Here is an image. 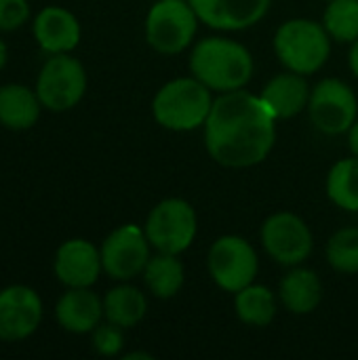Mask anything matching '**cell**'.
<instances>
[{"mask_svg":"<svg viewBox=\"0 0 358 360\" xmlns=\"http://www.w3.org/2000/svg\"><path fill=\"white\" fill-rule=\"evenodd\" d=\"M276 118L260 95L236 89L222 93L205 122V146L215 162L228 169L255 167L270 154Z\"/></svg>","mask_w":358,"mask_h":360,"instance_id":"1","label":"cell"},{"mask_svg":"<svg viewBox=\"0 0 358 360\" xmlns=\"http://www.w3.org/2000/svg\"><path fill=\"white\" fill-rule=\"evenodd\" d=\"M190 70L211 91L243 89L253 74L251 53L236 40L211 36L200 40L190 55Z\"/></svg>","mask_w":358,"mask_h":360,"instance_id":"2","label":"cell"},{"mask_svg":"<svg viewBox=\"0 0 358 360\" xmlns=\"http://www.w3.org/2000/svg\"><path fill=\"white\" fill-rule=\"evenodd\" d=\"M211 108V89L194 76L167 82L152 101L156 122L169 131H194L203 127Z\"/></svg>","mask_w":358,"mask_h":360,"instance_id":"3","label":"cell"},{"mask_svg":"<svg viewBox=\"0 0 358 360\" xmlns=\"http://www.w3.org/2000/svg\"><path fill=\"white\" fill-rule=\"evenodd\" d=\"M331 36L312 19H289L274 34V51L281 63L298 74L319 72L331 53Z\"/></svg>","mask_w":358,"mask_h":360,"instance_id":"4","label":"cell"},{"mask_svg":"<svg viewBox=\"0 0 358 360\" xmlns=\"http://www.w3.org/2000/svg\"><path fill=\"white\" fill-rule=\"evenodd\" d=\"M198 21L188 0H158L146 19V40L162 55H177L190 46Z\"/></svg>","mask_w":358,"mask_h":360,"instance_id":"5","label":"cell"},{"mask_svg":"<svg viewBox=\"0 0 358 360\" xmlns=\"http://www.w3.org/2000/svg\"><path fill=\"white\" fill-rule=\"evenodd\" d=\"M143 232L158 253L179 255L194 243L196 213L190 202L167 198L150 211Z\"/></svg>","mask_w":358,"mask_h":360,"instance_id":"6","label":"cell"},{"mask_svg":"<svg viewBox=\"0 0 358 360\" xmlns=\"http://www.w3.org/2000/svg\"><path fill=\"white\" fill-rule=\"evenodd\" d=\"M87 91V72L82 63L68 53L53 55L40 70L36 95L42 108L51 112L72 110Z\"/></svg>","mask_w":358,"mask_h":360,"instance_id":"7","label":"cell"},{"mask_svg":"<svg viewBox=\"0 0 358 360\" xmlns=\"http://www.w3.org/2000/svg\"><path fill=\"white\" fill-rule=\"evenodd\" d=\"M209 274L228 293H238L257 276L260 259L253 245L241 236H222L209 249Z\"/></svg>","mask_w":358,"mask_h":360,"instance_id":"8","label":"cell"},{"mask_svg":"<svg viewBox=\"0 0 358 360\" xmlns=\"http://www.w3.org/2000/svg\"><path fill=\"white\" fill-rule=\"evenodd\" d=\"M308 114L312 124L325 135L348 133L357 122V95L346 82L338 78H325L310 93Z\"/></svg>","mask_w":358,"mask_h":360,"instance_id":"9","label":"cell"},{"mask_svg":"<svg viewBox=\"0 0 358 360\" xmlns=\"http://www.w3.org/2000/svg\"><path fill=\"white\" fill-rule=\"evenodd\" d=\"M262 243L268 255L283 266H300L312 253V232L293 213H274L262 226Z\"/></svg>","mask_w":358,"mask_h":360,"instance_id":"10","label":"cell"},{"mask_svg":"<svg viewBox=\"0 0 358 360\" xmlns=\"http://www.w3.org/2000/svg\"><path fill=\"white\" fill-rule=\"evenodd\" d=\"M103 272L114 281H131L143 272L150 259V240L137 226L116 228L101 247Z\"/></svg>","mask_w":358,"mask_h":360,"instance_id":"11","label":"cell"},{"mask_svg":"<svg viewBox=\"0 0 358 360\" xmlns=\"http://www.w3.org/2000/svg\"><path fill=\"white\" fill-rule=\"evenodd\" d=\"M42 319V302L30 287L13 285L0 291V340L21 342L30 338Z\"/></svg>","mask_w":358,"mask_h":360,"instance_id":"12","label":"cell"},{"mask_svg":"<svg viewBox=\"0 0 358 360\" xmlns=\"http://www.w3.org/2000/svg\"><path fill=\"white\" fill-rule=\"evenodd\" d=\"M198 19L215 30H247L264 19L270 0H188Z\"/></svg>","mask_w":358,"mask_h":360,"instance_id":"13","label":"cell"},{"mask_svg":"<svg viewBox=\"0 0 358 360\" xmlns=\"http://www.w3.org/2000/svg\"><path fill=\"white\" fill-rule=\"evenodd\" d=\"M101 253L82 238L63 243L55 255V276L70 289L91 287L101 272Z\"/></svg>","mask_w":358,"mask_h":360,"instance_id":"14","label":"cell"},{"mask_svg":"<svg viewBox=\"0 0 358 360\" xmlns=\"http://www.w3.org/2000/svg\"><path fill=\"white\" fill-rule=\"evenodd\" d=\"M310 86L304 78V74L298 72H285L274 76L260 93V99L268 108V112L276 120L293 118L304 108H308L310 101Z\"/></svg>","mask_w":358,"mask_h":360,"instance_id":"15","label":"cell"},{"mask_svg":"<svg viewBox=\"0 0 358 360\" xmlns=\"http://www.w3.org/2000/svg\"><path fill=\"white\" fill-rule=\"evenodd\" d=\"M34 36L42 51L51 55L68 53L80 42V23L70 11L61 6H46L36 15Z\"/></svg>","mask_w":358,"mask_h":360,"instance_id":"16","label":"cell"},{"mask_svg":"<svg viewBox=\"0 0 358 360\" xmlns=\"http://www.w3.org/2000/svg\"><path fill=\"white\" fill-rule=\"evenodd\" d=\"M55 316L70 333H91L103 316V302L89 287L70 289L57 302Z\"/></svg>","mask_w":358,"mask_h":360,"instance_id":"17","label":"cell"},{"mask_svg":"<svg viewBox=\"0 0 358 360\" xmlns=\"http://www.w3.org/2000/svg\"><path fill=\"white\" fill-rule=\"evenodd\" d=\"M38 95L23 84L0 86V124L11 131L32 129L40 116Z\"/></svg>","mask_w":358,"mask_h":360,"instance_id":"18","label":"cell"},{"mask_svg":"<svg viewBox=\"0 0 358 360\" xmlns=\"http://www.w3.org/2000/svg\"><path fill=\"white\" fill-rule=\"evenodd\" d=\"M281 300L293 314H310L323 300V283L317 272L306 268L291 270L281 283Z\"/></svg>","mask_w":358,"mask_h":360,"instance_id":"19","label":"cell"},{"mask_svg":"<svg viewBox=\"0 0 358 360\" xmlns=\"http://www.w3.org/2000/svg\"><path fill=\"white\" fill-rule=\"evenodd\" d=\"M184 264L177 259V255L158 253L148 259L143 268V281L154 297L171 300L175 297L184 287Z\"/></svg>","mask_w":358,"mask_h":360,"instance_id":"20","label":"cell"},{"mask_svg":"<svg viewBox=\"0 0 358 360\" xmlns=\"http://www.w3.org/2000/svg\"><path fill=\"white\" fill-rule=\"evenodd\" d=\"M146 310L148 302L143 293L131 285H120L103 297V316L122 329L135 327L146 316Z\"/></svg>","mask_w":358,"mask_h":360,"instance_id":"21","label":"cell"},{"mask_svg":"<svg viewBox=\"0 0 358 360\" xmlns=\"http://www.w3.org/2000/svg\"><path fill=\"white\" fill-rule=\"evenodd\" d=\"M236 316L251 327H266L276 316V302L268 287L264 285H247L236 293L234 300Z\"/></svg>","mask_w":358,"mask_h":360,"instance_id":"22","label":"cell"},{"mask_svg":"<svg viewBox=\"0 0 358 360\" xmlns=\"http://www.w3.org/2000/svg\"><path fill=\"white\" fill-rule=\"evenodd\" d=\"M329 200L350 213L358 211V158H344L335 162L327 175Z\"/></svg>","mask_w":358,"mask_h":360,"instance_id":"23","label":"cell"},{"mask_svg":"<svg viewBox=\"0 0 358 360\" xmlns=\"http://www.w3.org/2000/svg\"><path fill=\"white\" fill-rule=\"evenodd\" d=\"M327 34L340 42H354L358 38V0H331L323 15Z\"/></svg>","mask_w":358,"mask_h":360,"instance_id":"24","label":"cell"},{"mask_svg":"<svg viewBox=\"0 0 358 360\" xmlns=\"http://www.w3.org/2000/svg\"><path fill=\"white\" fill-rule=\"evenodd\" d=\"M327 262L335 272H358V228H344L327 243Z\"/></svg>","mask_w":358,"mask_h":360,"instance_id":"25","label":"cell"},{"mask_svg":"<svg viewBox=\"0 0 358 360\" xmlns=\"http://www.w3.org/2000/svg\"><path fill=\"white\" fill-rule=\"evenodd\" d=\"M122 346H124L122 327L108 321L106 325H97L93 329V348L101 356H116L122 350Z\"/></svg>","mask_w":358,"mask_h":360,"instance_id":"26","label":"cell"},{"mask_svg":"<svg viewBox=\"0 0 358 360\" xmlns=\"http://www.w3.org/2000/svg\"><path fill=\"white\" fill-rule=\"evenodd\" d=\"M30 17L27 0H0V30L11 32L21 27Z\"/></svg>","mask_w":358,"mask_h":360,"instance_id":"27","label":"cell"},{"mask_svg":"<svg viewBox=\"0 0 358 360\" xmlns=\"http://www.w3.org/2000/svg\"><path fill=\"white\" fill-rule=\"evenodd\" d=\"M350 135H348V143H350V150H352V154L358 158V120L352 124V129L348 131Z\"/></svg>","mask_w":358,"mask_h":360,"instance_id":"28","label":"cell"},{"mask_svg":"<svg viewBox=\"0 0 358 360\" xmlns=\"http://www.w3.org/2000/svg\"><path fill=\"white\" fill-rule=\"evenodd\" d=\"M348 61H350V70H352V74L358 78V38L352 42V49H350V57H348Z\"/></svg>","mask_w":358,"mask_h":360,"instance_id":"29","label":"cell"},{"mask_svg":"<svg viewBox=\"0 0 358 360\" xmlns=\"http://www.w3.org/2000/svg\"><path fill=\"white\" fill-rule=\"evenodd\" d=\"M4 63H6V44L0 38V70L4 68Z\"/></svg>","mask_w":358,"mask_h":360,"instance_id":"30","label":"cell"},{"mask_svg":"<svg viewBox=\"0 0 358 360\" xmlns=\"http://www.w3.org/2000/svg\"><path fill=\"white\" fill-rule=\"evenodd\" d=\"M124 359H127V360H133V359H146V360H150V359H152V356H150V354H141V352H133V354H127Z\"/></svg>","mask_w":358,"mask_h":360,"instance_id":"31","label":"cell"},{"mask_svg":"<svg viewBox=\"0 0 358 360\" xmlns=\"http://www.w3.org/2000/svg\"><path fill=\"white\" fill-rule=\"evenodd\" d=\"M327 2H331V0H327Z\"/></svg>","mask_w":358,"mask_h":360,"instance_id":"32","label":"cell"}]
</instances>
